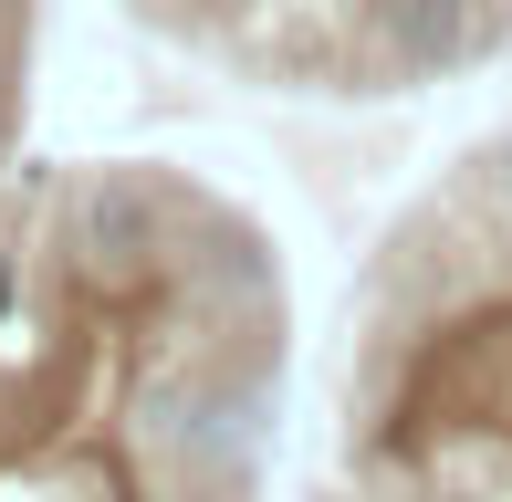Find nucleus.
Listing matches in <instances>:
<instances>
[{
    "label": "nucleus",
    "mask_w": 512,
    "mask_h": 502,
    "mask_svg": "<svg viewBox=\"0 0 512 502\" xmlns=\"http://www.w3.org/2000/svg\"><path fill=\"white\" fill-rule=\"evenodd\" d=\"M377 42L408 74H439V63L471 53V11H460V0H377Z\"/></svg>",
    "instance_id": "obj_1"
},
{
    "label": "nucleus",
    "mask_w": 512,
    "mask_h": 502,
    "mask_svg": "<svg viewBox=\"0 0 512 502\" xmlns=\"http://www.w3.org/2000/svg\"><path fill=\"white\" fill-rule=\"evenodd\" d=\"M84 231H95L105 262H136V251H147V199H136L126 178H105V189L84 199Z\"/></svg>",
    "instance_id": "obj_2"
},
{
    "label": "nucleus",
    "mask_w": 512,
    "mask_h": 502,
    "mask_svg": "<svg viewBox=\"0 0 512 502\" xmlns=\"http://www.w3.org/2000/svg\"><path fill=\"white\" fill-rule=\"evenodd\" d=\"M11 304H21V262H11V241H0V325H11Z\"/></svg>",
    "instance_id": "obj_3"
},
{
    "label": "nucleus",
    "mask_w": 512,
    "mask_h": 502,
    "mask_svg": "<svg viewBox=\"0 0 512 502\" xmlns=\"http://www.w3.org/2000/svg\"><path fill=\"white\" fill-rule=\"evenodd\" d=\"M502 199H512V147H502Z\"/></svg>",
    "instance_id": "obj_4"
}]
</instances>
